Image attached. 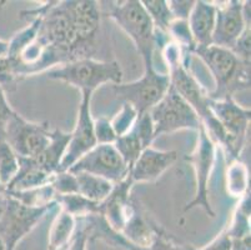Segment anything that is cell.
<instances>
[{
    "mask_svg": "<svg viewBox=\"0 0 251 250\" xmlns=\"http://www.w3.org/2000/svg\"><path fill=\"white\" fill-rule=\"evenodd\" d=\"M134 130L138 134L144 149L151 146L154 139V124H152L151 116L149 113H144L138 116Z\"/></svg>",
    "mask_w": 251,
    "mask_h": 250,
    "instance_id": "cell-33",
    "label": "cell"
},
{
    "mask_svg": "<svg viewBox=\"0 0 251 250\" xmlns=\"http://www.w3.org/2000/svg\"><path fill=\"white\" fill-rule=\"evenodd\" d=\"M177 155L175 150H157L152 146L144 149L130 168L129 178L134 184L156 182L176 162Z\"/></svg>",
    "mask_w": 251,
    "mask_h": 250,
    "instance_id": "cell-16",
    "label": "cell"
},
{
    "mask_svg": "<svg viewBox=\"0 0 251 250\" xmlns=\"http://www.w3.org/2000/svg\"><path fill=\"white\" fill-rule=\"evenodd\" d=\"M51 130L48 123H33L14 111L5 128L4 140L20 158H35L49 145Z\"/></svg>",
    "mask_w": 251,
    "mask_h": 250,
    "instance_id": "cell-9",
    "label": "cell"
},
{
    "mask_svg": "<svg viewBox=\"0 0 251 250\" xmlns=\"http://www.w3.org/2000/svg\"><path fill=\"white\" fill-rule=\"evenodd\" d=\"M169 74L159 73L156 69L144 70L143 77L126 84H115L113 91L123 103H129L136 110L138 115L149 113L150 110L163 99L170 88Z\"/></svg>",
    "mask_w": 251,
    "mask_h": 250,
    "instance_id": "cell-7",
    "label": "cell"
},
{
    "mask_svg": "<svg viewBox=\"0 0 251 250\" xmlns=\"http://www.w3.org/2000/svg\"><path fill=\"white\" fill-rule=\"evenodd\" d=\"M215 143L210 139L201 125L198 132L195 149L189 157H186V160L193 165L195 171V195L190 203L185 205L184 212L193 210L194 208H201L210 218H215L216 214L209 201V183L215 164Z\"/></svg>",
    "mask_w": 251,
    "mask_h": 250,
    "instance_id": "cell-8",
    "label": "cell"
},
{
    "mask_svg": "<svg viewBox=\"0 0 251 250\" xmlns=\"http://www.w3.org/2000/svg\"><path fill=\"white\" fill-rule=\"evenodd\" d=\"M138 116V113L133 105H130L129 103H123L122 109L119 110V113L110 120L116 137H122V135L127 134L130 130H133Z\"/></svg>",
    "mask_w": 251,
    "mask_h": 250,
    "instance_id": "cell-31",
    "label": "cell"
},
{
    "mask_svg": "<svg viewBox=\"0 0 251 250\" xmlns=\"http://www.w3.org/2000/svg\"><path fill=\"white\" fill-rule=\"evenodd\" d=\"M39 28H40V18H35V19L31 20L28 27L24 28L23 30L15 34L11 38V40L8 41V53H6V56L13 59V60L17 59L20 53L35 40L39 33Z\"/></svg>",
    "mask_w": 251,
    "mask_h": 250,
    "instance_id": "cell-29",
    "label": "cell"
},
{
    "mask_svg": "<svg viewBox=\"0 0 251 250\" xmlns=\"http://www.w3.org/2000/svg\"><path fill=\"white\" fill-rule=\"evenodd\" d=\"M56 201L59 208L67 212L75 219H85L91 215L100 214V203H95L84 198L80 194H68V195H58Z\"/></svg>",
    "mask_w": 251,
    "mask_h": 250,
    "instance_id": "cell-23",
    "label": "cell"
},
{
    "mask_svg": "<svg viewBox=\"0 0 251 250\" xmlns=\"http://www.w3.org/2000/svg\"><path fill=\"white\" fill-rule=\"evenodd\" d=\"M109 4L108 17L133 40L144 61V70L154 69V55L156 52L155 28L141 1L126 0L120 3L110 1Z\"/></svg>",
    "mask_w": 251,
    "mask_h": 250,
    "instance_id": "cell-3",
    "label": "cell"
},
{
    "mask_svg": "<svg viewBox=\"0 0 251 250\" xmlns=\"http://www.w3.org/2000/svg\"><path fill=\"white\" fill-rule=\"evenodd\" d=\"M159 228L160 226L148 217L147 213L135 200L133 212L127 218L120 235L133 247L147 248L152 243Z\"/></svg>",
    "mask_w": 251,
    "mask_h": 250,
    "instance_id": "cell-17",
    "label": "cell"
},
{
    "mask_svg": "<svg viewBox=\"0 0 251 250\" xmlns=\"http://www.w3.org/2000/svg\"><path fill=\"white\" fill-rule=\"evenodd\" d=\"M19 169V158L5 140L0 141V183L8 187Z\"/></svg>",
    "mask_w": 251,
    "mask_h": 250,
    "instance_id": "cell-30",
    "label": "cell"
},
{
    "mask_svg": "<svg viewBox=\"0 0 251 250\" xmlns=\"http://www.w3.org/2000/svg\"><path fill=\"white\" fill-rule=\"evenodd\" d=\"M94 133L98 144H114L118 138L110 120L106 118L94 119Z\"/></svg>",
    "mask_w": 251,
    "mask_h": 250,
    "instance_id": "cell-34",
    "label": "cell"
},
{
    "mask_svg": "<svg viewBox=\"0 0 251 250\" xmlns=\"http://www.w3.org/2000/svg\"><path fill=\"white\" fill-rule=\"evenodd\" d=\"M69 140L70 133H65L60 129L51 130L49 145L44 149L43 153L34 158L39 167L49 174L58 173Z\"/></svg>",
    "mask_w": 251,
    "mask_h": 250,
    "instance_id": "cell-20",
    "label": "cell"
},
{
    "mask_svg": "<svg viewBox=\"0 0 251 250\" xmlns=\"http://www.w3.org/2000/svg\"><path fill=\"white\" fill-rule=\"evenodd\" d=\"M100 3L93 0L49 1L40 17L36 40L44 48L48 70L94 58L100 33Z\"/></svg>",
    "mask_w": 251,
    "mask_h": 250,
    "instance_id": "cell-1",
    "label": "cell"
},
{
    "mask_svg": "<svg viewBox=\"0 0 251 250\" xmlns=\"http://www.w3.org/2000/svg\"><path fill=\"white\" fill-rule=\"evenodd\" d=\"M76 179L77 194L95 203H102L113 192V183L88 173H73Z\"/></svg>",
    "mask_w": 251,
    "mask_h": 250,
    "instance_id": "cell-22",
    "label": "cell"
},
{
    "mask_svg": "<svg viewBox=\"0 0 251 250\" xmlns=\"http://www.w3.org/2000/svg\"><path fill=\"white\" fill-rule=\"evenodd\" d=\"M232 248H234V240L229 237L226 229H223L213 242L195 250H232Z\"/></svg>",
    "mask_w": 251,
    "mask_h": 250,
    "instance_id": "cell-39",
    "label": "cell"
},
{
    "mask_svg": "<svg viewBox=\"0 0 251 250\" xmlns=\"http://www.w3.org/2000/svg\"><path fill=\"white\" fill-rule=\"evenodd\" d=\"M50 185L58 195H68V194H77L76 179L69 170L58 171L52 176Z\"/></svg>",
    "mask_w": 251,
    "mask_h": 250,
    "instance_id": "cell-32",
    "label": "cell"
},
{
    "mask_svg": "<svg viewBox=\"0 0 251 250\" xmlns=\"http://www.w3.org/2000/svg\"><path fill=\"white\" fill-rule=\"evenodd\" d=\"M193 55L207 66L215 80V89L207 93L210 99H223L234 96L236 91L250 89V63L237 58L231 50L210 45L195 48Z\"/></svg>",
    "mask_w": 251,
    "mask_h": 250,
    "instance_id": "cell-2",
    "label": "cell"
},
{
    "mask_svg": "<svg viewBox=\"0 0 251 250\" xmlns=\"http://www.w3.org/2000/svg\"><path fill=\"white\" fill-rule=\"evenodd\" d=\"M6 204H8V195H6L5 193H4V194H0V218H1V215L5 212Z\"/></svg>",
    "mask_w": 251,
    "mask_h": 250,
    "instance_id": "cell-41",
    "label": "cell"
},
{
    "mask_svg": "<svg viewBox=\"0 0 251 250\" xmlns=\"http://www.w3.org/2000/svg\"><path fill=\"white\" fill-rule=\"evenodd\" d=\"M76 230V219L59 209L49 230L48 250H61L70 243Z\"/></svg>",
    "mask_w": 251,
    "mask_h": 250,
    "instance_id": "cell-21",
    "label": "cell"
},
{
    "mask_svg": "<svg viewBox=\"0 0 251 250\" xmlns=\"http://www.w3.org/2000/svg\"><path fill=\"white\" fill-rule=\"evenodd\" d=\"M4 193H5V188H4L3 185H1V183H0V194H4Z\"/></svg>",
    "mask_w": 251,
    "mask_h": 250,
    "instance_id": "cell-44",
    "label": "cell"
},
{
    "mask_svg": "<svg viewBox=\"0 0 251 250\" xmlns=\"http://www.w3.org/2000/svg\"><path fill=\"white\" fill-rule=\"evenodd\" d=\"M215 17V3L204 1V0L194 3L191 13L188 18V24L194 41H195V48H206L211 45Z\"/></svg>",
    "mask_w": 251,
    "mask_h": 250,
    "instance_id": "cell-18",
    "label": "cell"
},
{
    "mask_svg": "<svg viewBox=\"0 0 251 250\" xmlns=\"http://www.w3.org/2000/svg\"><path fill=\"white\" fill-rule=\"evenodd\" d=\"M79 222L81 223V226L75 230L74 237H73V239L70 240L68 250H86V248H88V242H89L88 228H86L85 223H84L83 220H79Z\"/></svg>",
    "mask_w": 251,
    "mask_h": 250,
    "instance_id": "cell-40",
    "label": "cell"
},
{
    "mask_svg": "<svg viewBox=\"0 0 251 250\" xmlns=\"http://www.w3.org/2000/svg\"><path fill=\"white\" fill-rule=\"evenodd\" d=\"M89 239H99L111 247L124 250H195L188 244H182L173 235L166 233L163 228H159L151 244L147 248H135L130 245L119 233L109 228L101 215L91 218L89 222Z\"/></svg>",
    "mask_w": 251,
    "mask_h": 250,
    "instance_id": "cell-13",
    "label": "cell"
},
{
    "mask_svg": "<svg viewBox=\"0 0 251 250\" xmlns=\"http://www.w3.org/2000/svg\"><path fill=\"white\" fill-rule=\"evenodd\" d=\"M244 1L230 0L224 5H216L211 45L231 50L250 22L246 20L243 9Z\"/></svg>",
    "mask_w": 251,
    "mask_h": 250,
    "instance_id": "cell-14",
    "label": "cell"
},
{
    "mask_svg": "<svg viewBox=\"0 0 251 250\" xmlns=\"http://www.w3.org/2000/svg\"><path fill=\"white\" fill-rule=\"evenodd\" d=\"M19 158V169L13 178L5 192H24L50 184L52 176L39 167L34 158Z\"/></svg>",
    "mask_w": 251,
    "mask_h": 250,
    "instance_id": "cell-19",
    "label": "cell"
},
{
    "mask_svg": "<svg viewBox=\"0 0 251 250\" xmlns=\"http://www.w3.org/2000/svg\"><path fill=\"white\" fill-rule=\"evenodd\" d=\"M250 40L251 29L250 27H248L231 49V52L236 55L237 58L241 59L243 61H246V63H250Z\"/></svg>",
    "mask_w": 251,
    "mask_h": 250,
    "instance_id": "cell-36",
    "label": "cell"
},
{
    "mask_svg": "<svg viewBox=\"0 0 251 250\" xmlns=\"http://www.w3.org/2000/svg\"><path fill=\"white\" fill-rule=\"evenodd\" d=\"M90 102L91 93L83 91L79 111H77L76 124H75L74 130L70 133V140L60 163L59 171L69 170L77 160L98 144L94 133V119L91 116Z\"/></svg>",
    "mask_w": 251,
    "mask_h": 250,
    "instance_id": "cell-11",
    "label": "cell"
},
{
    "mask_svg": "<svg viewBox=\"0 0 251 250\" xmlns=\"http://www.w3.org/2000/svg\"><path fill=\"white\" fill-rule=\"evenodd\" d=\"M18 80L17 73H15L14 63L8 56L0 58V86L5 91V89L15 85Z\"/></svg>",
    "mask_w": 251,
    "mask_h": 250,
    "instance_id": "cell-35",
    "label": "cell"
},
{
    "mask_svg": "<svg viewBox=\"0 0 251 250\" xmlns=\"http://www.w3.org/2000/svg\"><path fill=\"white\" fill-rule=\"evenodd\" d=\"M209 107L213 115L223 127L224 132L231 139L235 151L240 157L250 129V108H244L237 104L234 96H226L218 100L210 99Z\"/></svg>",
    "mask_w": 251,
    "mask_h": 250,
    "instance_id": "cell-12",
    "label": "cell"
},
{
    "mask_svg": "<svg viewBox=\"0 0 251 250\" xmlns=\"http://www.w3.org/2000/svg\"><path fill=\"white\" fill-rule=\"evenodd\" d=\"M226 192L234 198H243L249 194V170L240 159L229 163L226 170Z\"/></svg>",
    "mask_w": 251,
    "mask_h": 250,
    "instance_id": "cell-25",
    "label": "cell"
},
{
    "mask_svg": "<svg viewBox=\"0 0 251 250\" xmlns=\"http://www.w3.org/2000/svg\"><path fill=\"white\" fill-rule=\"evenodd\" d=\"M6 53H8V41L0 40V58L6 56Z\"/></svg>",
    "mask_w": 251,
    "mask_h": 250,
    "instance_id": "cell-42",
    "label": "cell"
},
{
    "mask_svg": "<svg viewBox=\"0 0 251 250\" xmlns=\"http://www.w3.org/2000/svg\"><path fill=\"white\" fill-rule=\"evenodd\" d=\"M14 111L15 110L9 105L8 100H6L5 91L0 86V141H3L5 138L6 124Z\"/></svg>",
    "mask_w": 251,
    "mask_h": 250,
    "instance_id": "cell-37",
    "label": "cell"
},
{
    "mask_svg": "<svg viewBox=\"0 0 251 250\" xmlns=\"http://www.w3.org/2000/svg\"><path fill=\"white\" fill-rule=\"evenodd\" d=\"M114 146H115L119 154H120V157L123 158L125 164L129 167V169L133 167L134 163L140 157L141 151L144 150L140 139H139L134 128L127 134L116 138Z\"/></svg>",
    "mask_w": 251,
    "mask_h": 250,
    "instance_id": "cell-28",
    "label": "cell"
},
{
    "mask_svg": "<svg viewBox=\"0 0 251 250\" xmlns=\"http://www.w3.org/2000/svg\"><path fill=\"white\" fill-rule=\"evenodd\" d=\"M141 4L151 19L155 29L164 34H168L169 25L174 20L168 1L165 0H144L141 1Z\"/></svg>",
    "mask_w": 251,
    "mask_h": 250,
    "instance_id": "cell-27",
    "label": "cell"
},
{
    "mask_svg": "<svg viewBox=\"0 0 251 250\" xmlns=\"http://www.w3.org/2000/svg\"><path fill=\"white\" fill-rule=\"evenodd\" d=\"M48 79L59 80L88 93H94L104 84L123 83V69L116 60H98L95 58H84L56 66L47 72Z\"/></svg>",
    "mask_w": 251,
    "mask_h": 250,
    "instance_id": "cell-4",
    "label": "cell"
},
{
    "mask_svg": "<svg viewBox=\"0 0 251 250\" xmlns=\"http://www.w3.org/2000/svg\"><path fill=\"white\" fill-rule=\"evenodd\" d=\"M149 114L154 124V139L179 130L199 132L201 128L200 119L193 108L171 85L163 99L150 110Z\"/></svg>",
    "mask_w": 251,
    "mask_h": 250,
    "instance_id": "cell-6",
    "label": "cell"
},
{
    "mask_svg": "<svg viewBox=\"0 0 251 250\" xmlns=\"http://www.w3.org/2000/svg\"><path fill=\"white\" fill-rule=\"evenodd\" d=\"M225 229L232 240L250 237V194H246L240 199L232 215L231 223Z\"/></svg>",
    "mask_w": 251,
    "mask_h": 250,
    "instance_id": "cell-24",
    "label": "cell"
},
{
    "mask_svg": "<svg viewBox=\"0 0 251 250\" xmlns=\"http://www.w3.org/2000/svg\"><path fill=\"white\" fill-rule=\"evenodd\" d=\"M195 1H182V0H173L168 1L173 18L177 20H188Z\"/></svg>",
    "mask_w": 251,
    "mask_h": 250,
    "instance_id": "cell-38",
    "label": "cell"
},
{
    "mask_svg": "<svg viewBox=\"0 0 251 250\" xmlns=\"http://www.w3.org/2000/svg\"><path fill=\"white\" fill-rule=\"evenodd\" d=\"M129 170L114 144H97L69 169L70 173H88L113 184L123 182Z\"/></svg>",
    "mask_w": 251,
    "mask_h": 250,
    "instance_id": "cell-10",
    "label": "cell"
},
{
    "mask_svg": "<svg viewBox=\"0 0 251 250\" xmlns=\"http://www.w3.org/2000/svg\"><path fill=\"white\" fill-rule=\"evenodd\" d=\"M0 250H6V247H5V244H4V242L1 238H0Z\"/></svg>",
    "mask_w": 251,
    "mask_h": 250,
    "instance_id": "cell-43",
    "label": "cell"
},
{
    "mask_svg": "<svg viewBox=\"0 0 251 250\" xmlns=\"http://www.w3.org/2000/svg\"><path fill=\"white\" fill-rule=\"evenodd\" d=\"M59 209L56 200L43 206H28L8 195L5 212L0 218V238L3 239L6 250L17 249V245L49 213L58 212Z\"/></svg>",
    "mask_w": 251,
    "mask_h": 250,
    "instance_id": "cell-5",
    "label": "cell"
},
{
    "mask_svg": "<svg viewBox=\"0 0 251 250\" xmlns=\"http://www.w3.org/2000/svg\"><path fill=\"white\" fill-rule=\"evenodd\" d=\"M9 196L14 198L24 205L43 206L56 200V193L48 184L35 189L24 190V192H5Z\"/></svg>",
    "mask_w": 251,
    "mask_h": 250,
    "instance_id": "cell-26",
    "label": "cell"
},
{
    "mask_svg": "<svg viewBox=\"0 0 251 250\" xmlns=\"http://www.w3.org/2000/svg\"><path fill=\"white\" fill-rule=\"evenodd\" d=\"M133 185L134 183L127 175L123 182L114 185L110 195L100 203V215L104 218L109 228L119 234L122 233L127 218L133 212L135 200L130 196Z\"/></svg>",
    "mask_w": 251,
    "mask_h": 250,
    "instance_id": "cell-15",
    "label": "cell"
}]
</instances>
